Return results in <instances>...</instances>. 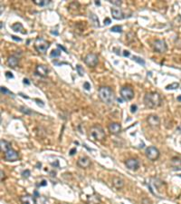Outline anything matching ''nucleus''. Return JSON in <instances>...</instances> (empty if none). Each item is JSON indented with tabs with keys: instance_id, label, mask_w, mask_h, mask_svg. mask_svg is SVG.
I'll list each match as a JSON object with an SVG mask.
<instances>
[{
	"instance_id": "16",
	"label": "nucleus",
	"mask_w": 181,
	"mask_h": 204,
	"mask_svg": "<svg viewBox=\"0 0 181 204\" xmlns=\"http://www.w3.org/2000/svg\"><path fill=\"white\" fill-rule=\"evenodd\" d=\"M112 184L117 190H120L124 186V180L120 177H114L112 179Z\"/></svg>"
},
{
	"instance_id": "40",
	"label": "nucleus",
	"mask_w": 181,
	"mask_h": 204,
	"mask_svg": "<svg viewBox=\"0 0 181 204\" xmlns=\"http://www.w3.org/2000/svg\"><path fill=\"white\" fill-rule=\"evenodd\" d=\"M123 56H130V52L129 51H124L123 52Z\"/></svg>"
},
{
	"instance_id": "15",
	"label": "nucleus",
	"mask_w": 181,
	"mask_h": 204,
	"mask_svg": "<svg viewBox=\"0 0 181 204\" xmlns=\"http://www.w3.org/2000/svg\"><path fill=\"white\" fill-rule=\"evenodd\" d=\"M20 201L22 202V204H36L34 196H30V195L22 196V197H20Z\"/></svg>"
},
{
	"instance_id": "5",
	"label": "nucleus",
	"mask_w": 181,
	"mask_h": 204,
	"mask_svg": "<svg viewBox=\"0 0 181 204\" xmlns=\"http://www.w3.org/2000/svg\"><path fill=\"white\" fill-rule=\"evenodd\" d=\"M146 156L150 161H156L160 157V151L154 146L148 147L146 149Z\"/></svg>"
},
{
	"instance_id": "39",
	"label": "nucleus",
	"mask_w": 181,
	"mask_h": 204,
	"mask_svg": "<svg viewBox=\"0 0 181 204\" xmlns=\"http://www.w3.org/2000/svg\"><path fill=\"white\" fill-rule=\"evenodd\" d=\"M47 184V182H46V180H42V182L39 184V186H45V185H46Z\"/></svg>"
},
{
	"instance_id": "8",
	"label": "nucleus",
	"mask_w": 181,
	"mask_h": 204,
	"mask_svg": "<svg viewBox=\"0 0 181 204\" xmlns=\"http://www.w3.org/2000/svg\"><path fill=\"white\" fill-rule=\"evenodd\" d=\"M153 48L155 52L163 54L167 51V44H166V42L164 40H156L153 44Z\"/></svg>"
},
{
	"instance_id": "32",
	"label": "nucleus",
	"mask_w": 181,
	"mask_h": 204,
	"mask_svg": "<svg viewBox=\"0 0 181 204\" xmlns=\"http://www.w3.org/2000/svg\"><path fill=\"white\" fill-rule=\"evenodd\" d=\"M137 109H138V106L136 104H131V112L132 113H135L136 112H137Z\"/></svg>"
},
{
	"instance_id": "27",
	"label": "nucleus",
	"mask_w": 181,
	"mask_h": 204,
	"mask_svg": "<svg viewBox=\"0 0 181 204\" xmlns=\"http://www.w3.org/2000/svg\"><path fill=\"white\" fill-rule=\"evenodd\" d=\"M111 32H116V33H122V26H112L111 28Z\"/></svg>"
},
{
	"instance_id": "29",
	"label": "nucleus",
	"mask_w": 181,
	"mask_h": 204,
	"mask_svg": "<svg viewBox=\"0 0 181 204\" xmlns=\"http://www.w3.org/2000/svg\"><path fill=\"white\" fill-rule=\"evenodd\" d=\"M1 93L4 94H11V95H14L13 93H11V91L7 90V89H6V87H4V86L1 87Z\"/></svg>"
},
{
	"instance_id": "28",
	"label": "nucleus",
	"mask_w": 181,
	"mask_h": 204,
	"mask_svg": "<svg viewBox=\"0 0 181 204\" xmlns=\"http://www.w3.org/2000/svg\"><path fill=\"white\" fill-rule=\"evenodd\" d=\"M132 59L134 60L135 62L139 63L140 65H145V61H144V60H143L142 58H140V57H138V56H133V57H132Z\"/></svg>"
},
{
	"instance_id": "2",
	"label": "nucleus",
	"mask_w": 181,
	"mask_h": 204,
	"mask_svg": "<svg viewBox=\"0 0 181 204\" xmlns=\"http://www.w3.org/2000/svg\"><path fill=\"white\" fill-rule=\"evenodd\" d=\"M98 94H99V98L101 99V101L104 103L111 104L114 103V100H115L114 94H113L112 90L108 86L100 87Z\"/></svg>"
},
{
	"instance_id": "30",
	"label": "nucleus",
	"mask_w": 181,
	"mask_h": 204,
	"mask_svg": "<svg viewBox=\"0 0 181 204\" xmlns=\"http://www.w3.org/2000/svg\"><path fill=\"white\" fill-rule=\"evenodd\" d=\"M76 70H77V72H78V74L81 75V76H82V75H84V69H82V66L81 65H77L76 66Z\"/></svg>"
},
{
	"instance_id": "7",
	"label": "nucleus",
	"mask_w": 181,
	"mask_h": 204,
	"mask_svg": "<svg viewBox=\"0 0 181 204\" xmlns=\"http://www.w3.org/2000/svg\"><path fill=\"white\" fill-rule=\"evenodd\" d=\"M120 95L125 101H130L134 97V91L130 86H124L120 90Z\"/></svg>"
},
{
	"instance_id": "18",
	"label": "nucleus",
	"mask_w": 181,
	"mask_h": 204,
	"mask_svg": "<svg viewBox=\"0 0 181 204\" xmlns=\"http://www.w3.org/2000/svg\"><path fill=\"white\" fill-rule=\"evenodd\" d=\"M171 165L175 170H181V158L174 157L171 161Z\"/></svg>"
},
{
	"instance_id": "19",
	"label": "nucleus",
	"mask_w": 181,
	"mask_h": 204,
	"mask_svg": "<svg viewBox=\"0 0 181 204\" xmlns=\"http://www.w3.org/2000/svg\"><path fill=\"white\" fill-rule=\"evenodd\" d=\"M18 62H19V59L15 56H11L7 59V64H8L10 67H17L18 65Z\"/></svg>"
},
{
	"instance_id": "36",
	"label": "nucleus",
	"mask_w": 181,
	"mask_h": 204,
	"mask_svg": "<svg viewBox=\"0 0 181 204\" xmlns=\"http://www.w3.org/2000/svg\"><path fill=\"white\" fill-rule=\"evenodd\" d=\"M104 24H105V25H110V24H111V19L108 18V17L105 18V19H104Z\"/></svg>"
},
{
	"instance_id": "20",
	"label": "nucleus",
	"mask_w": 181,
	"mask_h": 204,
	"mask_svg": "<svg viewBox=\"0 0 181 204\" xmlns=\"http://www.w3.org/2000/svg\"><path fill=\"white\" fill-rule=\"evenodd\" d=\"M101 201H100V198L99 196L96 195V194H93L92 196H90L87 200V203L88 204H100Z\"/></svg>"
},
{
	"instance_id": "46",
	"label": "nucleus",
	"mask_w": 181,
	"mask_h": 204,
	"mask_svg": "<svg viewBox=\"0 0 181 204\" xmlns=\"http://www.w3.org/2000/svg\"><path fill=\"white\" fill-rule=\"evenodd\" d=\"M178 176H179V177H181V174H179V175H178Z\"/></svg>"
},
{
	"instance_id": "6",
	"label": "nucleus",
	"mask_w": 181,
	"mask_h": 204,
	"mask_svg": "<svg viewBox=\"0 0 181 204\" xmlns=\"http://www.w3.org/2000/svg\"><path fill=\"white\" fill-rule=\"evenodd\" d=\"M98 62H99V58H98V56L96 54H93V53L88 54L84 57V63L89 67H94V66H96L97 64H98Z\"/></svg>"
},
{
	"instance_id": "44",
	"label": "nucleus",
	"mask_w": 181,
	"mask_h": 204,
	"mask_svg": "<svg viewBox=\"0 0 181 204\" xmlns=\"http://www.w3.org/2000/svg\"><path fill=\"white\" fill-rule=\"evenodd\" d=\"M51 33H52V34H55V35H58V32H54V31H52Z\"/></svg>"
},
{
	"instance_id": "43",
	"label": "nucleus",
	"mask_w": 181,
	"mask_h": 204,
	"mask_svg": "<svg viewBox=\"0 0 181 204\" xmlns=\"http://www.w3.org/2000/svg\"><path fill=\"white\" fill-rule=\"evenodd\" d=\"M178 101H179V102H181V95L178 97Z\"/></svg>"
},
{
	"instance_id": "12",
	"label": "nucleus",
	"mask_w": 181,
	"mask_h": 204,
	"mask_svg": "<svg viewBox=\"0 0 181 204\" xmlns=\"http://www.w3.org/2000/svg\"><path fill=\"white\" fill-rule=\"evenodd\" d=\"M48 68L45 66V65H37L36 68H35V73L40 75V76L42 77H46L47 75H48Z\"/></svg>"
},
{
	"instance_id": "33",
	"label": "nucleus",
	"mask_w": 181,
	"mask_h": 204,
	"mask_svg": "<svg viewBox=\"0 0 181 204\" xmlns=\"http://www.w3.org/2000/svg\"><path fill=\"white\" fill-rule=\"evenodd\" d=\"M6 77L8 78V79H11V78H14V75L11 72H6Z\"/></svg>"
},
{
	"instance_id": "25",
	"label": "nucleus",
	"mask_w": 181,
	"mask_h": 204,
	"mask_svg": "<svg viewBox=\"0 0 181 204\" xmlns=\"http://www.w3.org/2000/svg\"><path fill=\"white\" fill-rule=\"evenodd\" d=\"M60 55H61V51H60L59 49H55V50H53L51 52V54H50V57L52 58H55V57H58L60 56Z\"/></svg>"
},
{
	"instance_id": "22",
	"label": "nucleus",
	"mask_w": 181,
	"mask_h": 204,
	"mask_svg": "<svg viewBox=\"0 0 181 204\" xmlns=\"http://www.w3.org/2000/svg\"><path fill=\"white\" fill-rule=\"evenodd\" d=\"M0 143H1V151H2L3 153H6V152H7L8 150L11 149V144H10V143H9L8 142L4 141V140H1Z\"/></svg>"
},
{
	"instance_id": "24",
	"label": "nucleus",
	"mask_w": 181,
	"mask_h": 204,
	"mask_svg": "<svg viewBox=\"0 0 181 204\" xmlns=\"http://www.w3.org/2000/svg\"><path fill=\"white\" fill-rule=\"evenodd\" d=\"M50 1L48 0H34V3L37 6H46L49 4Z\"/></svg>"
},
{
	"instance_id": "38",
	"label": "nucleus",
	"mask_w": 181,
	"mask_h": 204,
	"mask_svg": "<svg viewBox=\"0 0 181 204\" xmlns=\"http://www.w3.org/2000/svg\"><path fill=\"white\" fill-rule=\"evenodd\" d=\"M75 153H76V148H73L71 150V152H70V155H73Z\"/></svg>"
},
{
	"instance_id": "1",
	"label": "nucleus",
	"mask_w": 181,
	"mask_h": 204,
	"mask_svg": "<svg viewBox=\"0 0 181 204\" xmlns=\"http://www.w3.org/2000/svg\"><path fill=\"white\" fill-rule=\"evenodd\" d=\"M144 104L149 109H155L161 104V97L155 92L148 93L144 96Z\"/></svg>"
},
{
	"instance_id": "31",
	"label": "nucleus",
	"mask_w": 181,
	"mask_h": 204,
	"mask_svg": "<svg viewBox=\"0 0 181 204\" xmlns=\"http://www.w3.org/2000/svg\"><path fill=\"white\" fill-rule=\"evenodd\" d=\"M30 174H31V172H30L29 170H26L22 172V176L24 177V178H28L30 176Z\"/></svg>"
},
{
	"instance_id": "26",
	"label": "nucleus",
	"mask_w": 181,
	"mask_h": 204,
	"mask_svg": "<svg viewBox=\"0 0 181 204\" xmlns=\"http://www.w3.org/2000/svg\"><path fill=\"white\" fill-rule=\"evenodd\" d=\"M179 87V84L178 83H173V84H171V85H167L166 86V89L167 90H174V89H177V88H178Z\"/></svg>"
},
{
	"instance_id": "42",
	"label": "nucleus",
	"mask_w": 181,
	"mask_h": 204,
	"mask_svg": "<svg viewBox=\"0 0 181 204\" xmlns=\"http://www.w3.org/2000/svg\"><path fill=\"white\" fill-rule=\"evenodd\" d=\"M4 178H5V173L3 172V171H1V180H2V181H3Z\"/></svg>"
},
{
	"instance_id": "17",
	"label": "nucleus",
	"mask_w": 181,
	"mask_h": 204,
	"mask_svg": "<svg viewBox=\"0 0 181 204\" xmlns=\"http://www.w3.org/2000/svg\"><path fill=\"white\" fill-rule=\"evenodd\" d=\"M111 15H112L113 18L118 19V20L124 18V14L120 9H116V8L111 9Z\"/></svg>"
},
{
	"instance_id": "4",
	"label": "nucleus",
	"mask_w": 181,
	"mask_h": 204,
	"mask_svg": "<svg viewBox=\"0 0 181 204\" xmlns=\"http://www.w3.org/2000/svg\"><path fill=\"white\" fill-rule=\"evenodd\" d=\"M49 46H50L49 42H47L43 37H37L35 41V48L40 54H45L47 52Z\"/></svg>"
},
{
	"instance_id": "13",
	"label": "nucleus",
	"mask_w": 181,
	"mask_h": 204,
	"mask_svg": "<svg viewBox=\"0 0 181 204\" xmlns=\"http://www.w3.org/2000/svg\"><path fill=\"white\" fill-rule=\"evenodd\" d=\"M77 165L81 168H84V169H86L88 167L91 166V160L88 158V157H81L78 159L77 161Z\"/></svg>"
},
{
	"instance_id": "35",
	"label": "nucleus",
	"mask_w": 181,
	"mask_h": 204,
	"mask_svg": "<svg viewBox=\"0 0 181 204\" xmlns=\"http://www.w3.org/2000/svg\"><path fill=\"white\" fill-rule=\"evenodd\" d=\"M84 88L86 89V90H90L91 89V85L89 84L88 82H85L84 84Z\"/></svg>"
},
{
	"instance_id": "14",
	"label": "nucleus",
	"mask_w": 181,
	"mask_h": 204,
	"mask_svg": "<svg viewBox=\"0 0 181 204\" xmlns=\"http://www.w3.org/2000/svg\"><path fill=\"white\" fill-rule=\"evenodd\" d=\"M108 129H109L111 133L118 134V133H120V131H122V126H120V124H118V123H111V124H109Z\"/></svg>"
},
{
	"instance_id": "10",
	"label": "nucleus",
	"mask_w": 181,
	"mask_h": 204,
	"mask_svg": "<svg viewBox=\"0 0 181 204\" xmlns=\"http://www.w3.org/2000/svg\"><path fill=\"white\" fill-rule=\"evenodd\" d=\"M125 164L127 166V168L131 171H136L140 168V162L136 159H129V160L126 161Z\"/></svg>"
},
{
	"instance_id": "34",
	"label": "nucleus",
	"mask_w": 181,
	"mask_h": 204,
	"mask_svg": "<svg viewBox=\"0 0 181 204\" xmlns=\"http://www.w3.org/2000/svg\"><path fill=\"white\" fill-rule=\"evenodd\" d=\"M112 5H115V6H120L122 5V1H119V0H114V1H110Z\"/></svg>"
},
{
	"instance_id": "9",
	"label": "nucleus",
	"mask_w": 181,
	"mask_h": 204,
	"mask_svg": "<svg viewBox=\"0 0 181 204\" xmlns=\"http://www.w3.org/2000/svg\"><path fill=\"white\" fill-rule=\"evenodd\" d=\"M5 160L7 162H15L18 160V153L12 148L5 153Z\"/></svg>"
},
{
	"instance_id": "11",
	"label": "nucleus",
	"mask_w": 181,
	"mask_h": 204,
	"mask_svg": "<svg viewBox=\"0 0 181 204\" xmlns=\"http://www.w3.org/2000/svg\"><path fill=\"white\" fill-rule=\"evenodd\" d=\"M147 122H148V124H149V126H151V127H158V125H160V118H158V116H157L155 114H151V115L148 116Z\"/></svg>"
},
{
	"instance_id": "41",
	"label": "nucleus",
	"mask_w": 181,
	"mask_h": 204,
	"mask_svg": "<svg viewBox=\"0 0 181 204\" xmlns=\"http://www.w3.org/2000/svg\"><path fill=\"white\" fill-rule=\"evenodd\" d=\"M24 84H26V85H30V82H29V80L28 79H24Z\"/></svg>"
},
{
	"instance_id": "45",
	"label": "nucleus",
	"mask_w": 181,
	"mask_h": 204,
	"mask_svg": "<svg viewBox=\"0 0 181 204\" xmlns=\"http://www.w3.org/2000/svg\"><path fill=\"white\" fill-rule=\"evenodd\" d=\"M95 4L98 5V6H100V2L99 1H95Z\"/></svg>"
},
{
	"instance_id": "3",
	"label": "nucleus",
	"mask_w": 181,
	"mask_h": 204,
	"mask_svg": "<svg viewBox=\"0 0 181 204\" xmlns=\"http://www.w3.org/2000/svg\"><path fill=\"white\" fill-rule=\"evenodd\" d=\"M88 136H89V139L91 141H93V142L102 141L105 137H106L104 130L100 125H93V127H91Z\"/></svg>"
},
{
	"instance_id": "21",
	"label": "nucleus",
	"mask_w": 181,
	"mask_h": 204,
	"mask_svg": "<svg viewBox=\"0 0 181 204\" xmlns=\"http://www.w3.org/2000/svg\"><path fill=\"white\" fill-rule=\"evenodd\" d=\"M12 29L17 33L20 32L22 34H26V31H24V27H23L21 23H16V24H14L12 26Z\"/></svg>"
},
{
	"instance_id": "37",
	"label": "nucleus",
	"mask_w": 181,
	"mask_h": 204,
	"mask_svg": "<svg viewBox=\"0 0 181 204\" xmlns=\"http://www.w3.org/2000/svg\"><path fill=\"white\" fill-rule=\"evenodd\" d=\"M12 39L13 40H16V41H19V42H21L22 41V39L21 38H18L17 36H16V35H12Z\"/></svg>"
},
{
	"instance_id": "23",
	"label": "nucleus",
	"mask_w": 181,
	"mask_h": 204,
	"mask_svg": "<svg viewBox=\"0 0 181 204\" xmlns=\"http://www.w3.org/2000/svg\"><path fill=\"white\" fill-rule=\"evenodd\" d=\"M90 20H91V23L93 25V26L95 27H99L100 26V24H99V19L98 17L95 16L94 14H91L90 15Z\"/></svg>"
}]
</instances>
